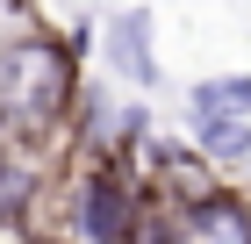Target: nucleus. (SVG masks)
Instances as JSON below:
<instances>
[{
    "mask_svg": "<svg viewBox=\"0 0 251 244\" xmlns=\"http://www.w3.org/2000/svg\"><path fill=\"white\" fill-rule=\"evenodd\" d=\"M136 244H251V201L230 187H187L144 216Z\"/></svg>",
    "mask_w": 251,
    "mask_h": 244,
    "instance_id": "7ed1b4c3",
    "label": "nucleus"
},
{
    "mask_svg": "<svg viewBox=\"0 0 251 244\" xmlns=\"http://www.w3.org/2000/svg\"><path fill=\"white\" fill-rule=\"evenodd\" d=\"M36 194H43V165L29 151H15V136H7V144H0V237H22V230H29Z\"/></svg>",
    "mask_w": 251,
    "mask_h": 244,
    "instance_id": "39448f33",
    "label": "nucleus"
},
{
    "mask_svg": "<svg viewBox=\"0 0 251 244\" xmlns=\"http://www.w3.org/2000/svg\"><path fill=\"white\" fill-rule=\"evenodd\" d=\"M72 79H79L72 43L43 36V29H15V36H0V108H7V122H15V130L65 122Z\"/></svg>",
    "mask_w": 251,
    "mask_h": 244,
    "instance_id": "f257e3e1",
    "label": "nucleus"
},
{
    "mask_svg": "<svg viewBox=\"0 0 251 244\" xmlns=\"http://www.w3.org/2000/svg\"><path fill=\"white\" fill-rule=\"evenodd\" d=\"M100 43H108V65H115V72L129 79V86H144V94L158 86V57H151V15H144V7H122V15H108Z\"/></svg>",
    "mask_w": 251,
    "mask_h": 244,
    "instance_id": "20e7f679",
    "label": "nucleus"
},
{
    "mask_svg": "<svg viewBox=\"0 0 251 244\" xmlns=\"http://www.w3.org/2000/svg\"><path fill=\"white\" fill-rule=\"evenodd\" d=\"M187 115H251V72H223V79H194Z\"/></svg>",
    "mask_w": 251,
    "mask_h": 244,
    "instance_id": "0eeeda50",
    "label": "nucleus"
},
{
    "mask_svg": "<svg viewBox=\"0 0 251 244\" xmlns=\"http://www.w3.org/2000/svg\"><path fill=\"white\" fill-rule=\"evenodd\" d=\"M187 130L208 165H244L251 158V115H187Z\"/></svg>",
    "mask_w": 251,
    "mask_h": 244,
    "instance_id": "423d86ee",
    "label": "nucleus"
},
{
    "mask_svg": "<svg viewBox=\"0 0 251 244\" xmlns=\"http://www.w3.org/2000/svg\"><path fill=\"white\" fill-rule=\"evenodd\" d=\"M144 216H151V201L122 172L115 151H94L72 172V187H65V230H72V244H136Z\"/></svg>",
    "mask_w": 251,
    "mask_h": 244,
    "instance_id": "f03ea898",
    "label": "nucleus"
},
{
    "mask_svg": "<svg viewBox=\"0 0 251 244\" xmlns=\"http://www.w3.org/2000/svg\"><path fill=\"white\" fill-rule=\"evenodd\" d=\"M7 7H15V0H0V15H7Z\"/></svg>",
    "mask_w": 251,
    "mask_h": 244,
    "instance_id": "6e6552de",
    "label": "nucleus"
}]
</instances>
